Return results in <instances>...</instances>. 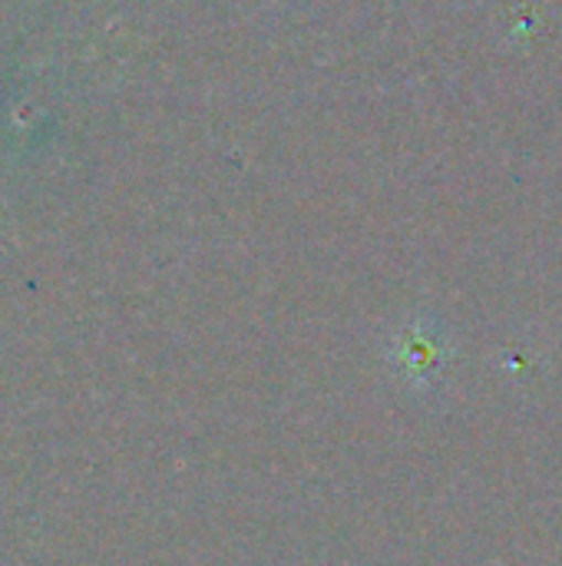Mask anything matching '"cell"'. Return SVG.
<instances>
[]
</instances>
